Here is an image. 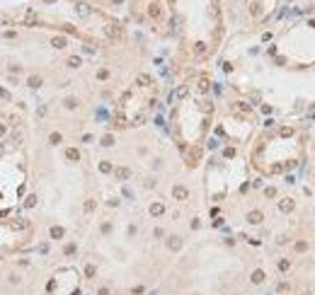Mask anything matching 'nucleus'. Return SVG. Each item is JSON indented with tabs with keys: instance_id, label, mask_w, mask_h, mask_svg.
I'll return each mask as SVG.
<instances>
[{
	"instance_id": "obj_1",
	"label": "nucleus",
	"mask_w": 315,
	"mask_h": 295,
	"mask_svg": "<svg viewBox=\"0 0 315 295\" xmlns=\"http://www.w3.org/2000/svg\"><path fill=\"white\" fill-rule=\"evenodd\" d=\"M172 194H175V198H177V201H184V198L189 196L184 186H175V191H172Z\"/></svg>"
},
{
	"instance_id": "obj_2",
	"label": "nucleus",
	"mask_w": 315,
	"mask_h": 295,
	"mask_svg": "<svg viewBox=\"0 0 315 295\" xmlns=\"http://www.w3.org/2000/svg\"><path fill=\"white\" fill-rule=\"evenodd\" d=\"M104 34L112 36V39H116V36H119V27H116V24H107V27H104Z\"/></svg>"
},
{
	"instance_id": "obj_3",
	"label": "nucleus",
	"mask_w": 315,
	"mask_h": 295,
	"mask_svg": "<svg viewBox=\"0 0 315 295\" xmlns=\"http://www.w3.org/2000/svg\"><path fill=\"white\" fill-rule=\"evenodd\" d=\"M279 208H281V211H284V213L293 211V201H291V198H284V201L279 203Z\"/></svg>"
},
{
	"instance_id": "obj_4",
	"label": "nucleus",
	"mask_w": 315,
	"mask_h": 295,
	"mask_svg": "<svg viewBox=\"0 0 315 295\" xmlns=\"http://www.w3.org/2000/svg\"><path fill=\"white\" fill-rule=\"evenodd\" d=\"M247 220H250V223H255V225L262 223V213H259V211H252L250 215H247Z\"/></svg>"
},
{
	"instance_id": "obj_5",
	"label": "nucleus",
	"mask_w": 315,
	"mask_h": 295,
	"mask_svg": "<svg viewBox=\"0 0 315 295\" xmlns=\"http://www.w3.org/2000/svg\"><path fill=\"white\" fill-rule=\"evenodd\" d=\"M162 211H165V206H162V203H153V206H150V215H160Z\"/></svg>"
},
{
	"instance_id": "obj_6",
	"label": "nucleus",
	"mask_w": 315,
	"mask_h": 295,
	"mask_svg": "<svg viewBox=\"0 0 315 295\" xmlns=\"http://www.w3.org/2000/svg\"><path fill=\"white\" fill-rule=\"evenodd\" d=\"M148 15H150V17H160V5H158V2H153V5L148 7Z\"/></svg>"
},
{
	"instance_id": "obj_7",
	"label": "nucleus",
	"mask_w": 315,
	"mask_h": 295,
	"mask_svg": "<svg viewBox=\"0 0 315 295\" xmlns=\"http://www.w3.org/2000/svg\"><path fill=\"white\" fill-rule=\"evenodd\" d=\"M51 46H56V48H63V46H66V39H63V36H54V39H51Z\"/></svg>"
},
{
	"instance_id": "obj_8",
	"label": "nucleus",
	"mask_w": 315,
	"mask_h": 295,
	"mask_svg": "<svg viewBox=\"0 0 315 295\" xmlns=\"http://www.w3.org/2000/svg\"><path fill=\"white\" fill-rule=\"evenodd\" d=\"M27 85L29 87H39V85H41V78H39V75H32V78L27 80Z\"/></svg>"
},
{
	"instance_id": "obj_9",
	"label": "nucleus",
	"mask_w": 315,
	"mask_h": 295,
	"mask_svg": "<svg viewBox=\"0 0 315 295\" xmlns=\"http://www.w3.org/2000/svg\"><path fill=\"white\" fill-rule=\"evenodd\" d=\"M24 206H27V208H32V206H37V196H34V194H29V196L24 198Z\"/></svg>"
},
{
	"instance_id": "obj_10",
	"label": "nucleus",
	"mask_w": 315,
	"mask_h": 295,
	"mask_svg": "<svg viewBox=\"0 0 315 295\" xmlns=\"http://www.w3.org/2000/svg\"><path fill=\"white\" fill-rule=\"evenodd\" d=\"M116 177H119V179H129V169H126V167H119V169H116Z\"/></svg>"
},
{
	"instance_id": "obj_11",
	"label": "nucleus",
	"mask_w": 315,
	"mask_h": 295,
	"mask_svg": "<svg viewBox=\"0 0 315 295\" xmlns=\"http://www.w3.org/2000/svg\"><path fill=\"white\" fill-rule=\"evenodd\" d=\"M51 237H54V239L63 237V227H51Z\"/></svg>"
},
{
	"instance_id": "obj_12",
	"label": "nucleus",
	"mask_w": 315,
	"mask_h": 295,
	"mask_svg": "<svg viewBox=\"0 0 315 295\" xmlns=\"http://www.w3.org/2000/svg\"><path fill=\"white\" fill-rule=\"evenodd\" d=\"M136 82L145 87V85H150V78H148V75H138V78H136Z\"/></svg>"
},
{
	"instance_id": "obj_13",
	"label": "nucleus",
	"mask_w": 315,
	"mask_h": 295,
	"mask_svg": "<svg viewBox=\"0 0 315 295\" xmlns=\"http://www.w3.org/2000/svg\"><path fill=\"white\" fill-rule=\"evenodd\" d=\"M179 247H182L179 237H172V239H170V249H179Z\"/></svg>"
},
{
	"instance_id": "obj_14",
	"label": "nucleus",
	"mask_w": 315,
	"mask_h": 295,
	"mask_svg": "<svg viewBox=\"0 0 315 295\" xmlns=\"http://www.w3.org/2000/svg\"><path fill=\"white\" fill-rule=\"evenodd\" d=\"M68 65H71V68H78V65H80V58H78V56H71V58H68Z\"/></svg>"
},
{
	"instance_id": "obj_15",
	"label": "nucleus",
	"mask_w": 315,
	"mask_h": 295,
	"mask_svg": "<svg viewBox=\"0 0 315 295\" xmlns=\"http://www.w3.org/2000/svg\"><path fill=\"white\" fill-rule=\"evenodd\" d=\"M252 281H255V283H262V281H264V273H262V271H255V273H252Z\"/></svg>"
},
{
	"instance_id": "obj_16",
	"label": "nucleus",
	"mask_w": 315,
	"mask_h": 295,
	"mask_svg": "<svg viewBox=\"0 0 315 295\" xmlns=\"http://www.w3.org/2000/svg\"><path fill=\"white\" fill-rule=\"evenodd\" d=\"M66 157H68V160H78V157H80V155H78V150H68V153H66Z\"/></svg>"
},
{
	"instance_id": "obj_17",
	"label": "nucleus",
	"mask_w": 315,
	"mask_h": 295,
	"mask_svg": "<svg viewBox=\"0 0 315 295\" xmlns=\"http://www.w3.org/2000/svg\"><path fill=\"white\" fill-rule=\"evenodd\" d=\"M66 107H68V109H75V107H78V102H75L73 97H68V99H66Z\"/></svg>"
},
{
	"instance_id": "obj_18",
	"label": "nucleus",
	"mask_w": 315,
	"mask_h": 295,
	"mask_svg": "<svg viewBox=\"0 0 315 295\" xmlns=\"http://www.w3.org/2000/svg\"><path fill=\"white\" fill-rule=\"evenodd\" d=\"M78 12H80V15H90V7H87V5H83V2H80V5H78Z\"/></svg>"
},
{
	"instance_id": "obj_19",
	"label": "nucleus",
	"mask_w": 315,
	"mask_h": 295,
	"mask_svg": "<svg viewBox=\"0 0 315 295\" xmlns=\"http://www.w3.org/2000/svg\"><path fill=\"white\" fill-rule=\"evenodd\" d=\"M49 141L54 143V145H56V143H61V133H51V138H49Z\"/></svg>"
},
{
	"instance_id": "obj_20",
	"label": "nucleus",
	"mask_w": 315,
	"mask_h": 295,
	"mask_svg": "<svg viewBox=\"0 0 315 295\" xmlns=\"http://www.w3.org/2000/svg\"><path fill=\"white\" fill-rule=\"evenodd\" d=\"M175 97H187V87H179V90L175 92Z\"/></svg>"
},
{
	"instance_id": "obj_21",
	"label": "nucleus",
	"mask_w": 315,
	"mask_h": 295,
	"mask_svg": "<svg viewBox=\"0 0 315 295\" xmlns=\"http://www.w3.org/2000/svg\"><path fill=\"white\" fill-rule=\"evenodd\" d=\"M100 169H102V172H112V165H109V162H102Z\"/></svg>"
},
{
	"instance_id": "obj_22",
	"label": "nucleus",
	"mask_w": 315,
	"mask_h": 295,
	"mask_svg": "<svg viewBox=\"0 0 315 295\" xmlns=\"http://www.w3.org/2000/svg\"><path fill=\"white\" fill-rule=\"evenodd\" d=\"M2 24H10V17H7V15H0V27H2Z\"/></svg>"
},
{
	"instance_id": "obj_23",
	"label": "nucleus",
	"mask_w": 315,
	"mask_h": 295,
	"mask_svg": "<svg viewBox=\"0 0 315 295\" xmlns=\"http://www.w3.org/2000/svg\"><path fill=\"white\" fill-rule=\"evenodd\" d=\"M102 145H112V136H104L102 138Z\"/></svg>"
},
{
	"instance_id": "obj_24",
	"label": "nucleus",
	"mask_w": 315,
	"mask_h": 295,
	"mask_svg": "<svg viewBox=\"0 0 315 295\" xmlns=\"http://www.w3.org/2000/svg\"><path fill=\"white\" fill-rule=\"evenodd\" d=\"M2 133H5V126H0V136H2Z\"/></svg>"
},
{
	"instance_id": "obj_25",
	"label": "nucleus",
	"mask_w": 315,
	"mask_h": 295,
	"mask_svg": "<svg viewBox=\"0 0 315 295\" xmlns=\"http://www.w3.org/2000/svg\"><path fill=\"white\" fill-rule=\"evenodd\" d=\"M2 153H5V148H2V145H0V155H2Z\"/></svg>"
}]
</instances>
